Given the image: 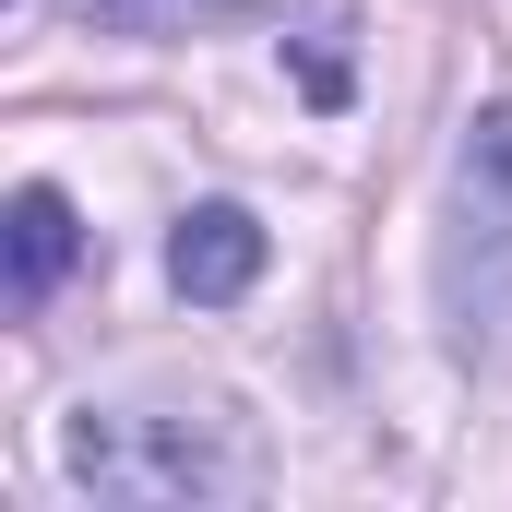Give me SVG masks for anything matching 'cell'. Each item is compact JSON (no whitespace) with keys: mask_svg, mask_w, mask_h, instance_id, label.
<instances>
[{"mask_svg":"<svg viewBox=\"0 0 512 512\" xmlns=\"http://www.w3.org/2000/svg\"><path fill=\"white\" fill-rule=\"evenodd\" d=\"M84 262V227H72V203L48 191V179H24L12 191V215H0V274H12V298L36 310V298H60V274Z\"/></svg>","mask_w":512,"mask_h":512,"instance_id":"277c9868","label":"cell"},{"mask_svg":"<svg viewBox=\"0 0 512 512\" xmlns=\"http://www.w3.org/2000/svg\"><path fill=\"white\" fill-rule=\"evenodd\" d=\"M96 36H143V48H179V36H227V24H251L262 0H72Z\"/></svg>","mask_w":512,"mask_h":512,"instance_id":"5b68a950","label":"cell"},{"mask_svg":"<svg viewBox=\"0 0 512 512\" xmlns=\"http://www.w3.org/2000/svg\"><path fill=\"white\" fill-rule=\"evenodd\" d=\"M298 72H310L322 108H346V12H310L298 24Z\"/></svg>","mask_w":512,"mask_h":512,"instance_id":"8992f818","label":"cell"},{"mask_svg":"<svg viewBox=\"0 0 512 512\" xmlns=\"http://www.w3.org/2000/svg\"><path fill=\"white\" fill-rule=\"evenodd\" d=\"M167 286H179L191 310L251 298V286H262V215H251V203H191V215L167 227Z\"/></svg>","mask_w":512,"mask_h":512,"instance_id":"3957f363","label":"cell"},{"mask_svg":"<svg viewBox=\"0 0 512 512\" xmlns=\"http://www.w3.org/2000/svg\"><path fill=\"white\" fill-rule=\"evenodd\" d=\"M441 322L453 358H512V96L465 120L453 227H441Z\"/></svg>","mask_w":512,"mask_h":512,"instance_id":"7a4b0ae2","label":"cell"},{"mask_svg":"<svg viewBox=\"0 0 512 512\" xmlns=\"http://www.w3.org/2000/svg\"><path fill=\"white\" fill-rule=\"evenodd\" d=\"M60 477L96 489L108 512H203V501H251L262 453L239 417H108V405H84L60 429Z\"/></svg>","mask_w":512,"mask_h":512,"instance_id":"6da1fadb","label":"cell"}]
</instances>
